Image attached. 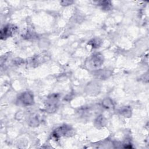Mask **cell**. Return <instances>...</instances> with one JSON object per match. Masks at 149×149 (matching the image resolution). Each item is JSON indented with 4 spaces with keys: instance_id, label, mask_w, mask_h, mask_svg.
<instances>
[{
    "instance_id": "obj_1",
    "label": "cell",
    "mask_w": 149,
    "mask_h": 149,
    "mask_svg": "<svg viewBox=\"0 0 149 149\" xmlns=\"http://www.w3.org/2000/svg\"><path fill=\"white\" fill-rule=\"evenodd\" d=\"M16 28L11 25H8L2 29L1 31V37L2 39H5L11 36L15 32Z\"/></svg>"
},
{
    "instance_id": "obj_2",
    "label": "cell",
    "mask_w": 149,
    "mask_h": 149,
    "mask_svg": "<svg viewBox=\"0 0 149 149\" xmlns=\"http://www.w3.org/2000/svg\"><path fill=\"white\" fill-rule=\"evenodd\" d=\"M20 103L23 105H29L32 104L33 102V97L32 94L27 92L23 94L19 98Z\"/></svg>"
},
{
    "instance_id": "obj_3",
    "label": "cell",
    "mask_w": 149,
    "mask_h": 149,
    "mask_svg": "<svg viewBox=\"0 0 149 149\" xmlns=\"http://www.w3.org/2000/svg\"><path fill=\"white\" fill-rule=\"evenodd\" d=\"M101 56V55H99L97 54L96 55H94L93 57V59H91V62H92V65H93L94 66L97 67V66H101V65L103 62L102 58Z\"/></svg>"
}]
</instances>
